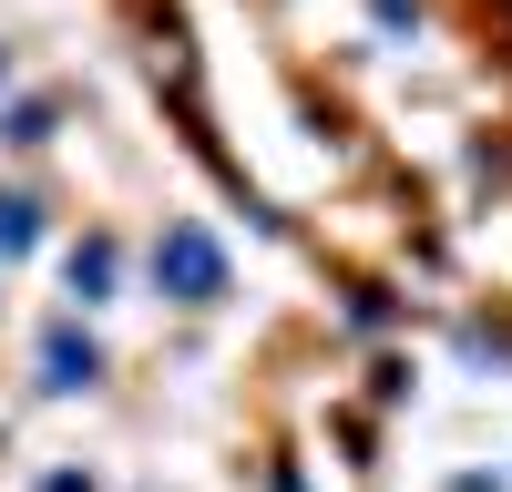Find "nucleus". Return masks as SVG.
<instances>
[{
    "label": "nucleus",
    "instance_id": "1",
    "mask_svg": "<svg viewBox=\"0 0 512 492\" xmlns=\"http://www.w3.org/2000/svg\"><path fill=\"white\" fill-rule=\"evenodd\" d=\"M154 287H164L175 308H205V298L226 287V246L205 236V226H175V236L154 246Z\"/></svg>",
    "mask_w": 512,
    "mask_h": 492
},
{
    "label": "nucleus",
    "instance_id": "2",
    "mask_svg": "<svg viewBox=\"0 0 512 492\" xmlns=\"http://www.w3.org/2000/svg\"><path fill=\"white\" fill-rule=\"evenodd\" d=\"M103 380V349L82 328H41V390H93Z\"/></svg>",
    "mask_w": 512,
    "mask_h": 492
},
{
    "label": "nucleus",
    "instance_id": "3",
    "mask_svg": "<svg viewBox=\"0 0 512 492\" xmlns=\"http://www.w3.org/2000/svg\"><path fill=\"white\" fill-rule=\"evenodd\" d=\"M41 216H52V205H41V185H0V267H11V257H31Z\"/></svg>",
    "mask_w": 512,
    "mask_h": 492
},
{
    "label": "nucleus",
    "instance_id": "4",
    "mask_svg": "<svg viewBox=\"0 0 512 492\" xmlns=\"http://www.w3.org/2000/svg\"><path fill=\"white\" fill-rule=\"evenodd\" d=\"M62 287H72V298H113V246H103V236H82L72 257H62Z\"/></svg>",
    "mask_w": 512,
    "mask_h": 492
},
{
    "label": "nucleus",
    "instance_id": "5",
    "mask_svg": "<svg viewBox=\"0 0 512 492\" xmlns=\"http://www.w3.org/2000/svg\"><path fill=\"white\" fill-rule=\"evenodd\" d=\"M41 492H93V472H52V482H41Z\"/></svg>",
    "mask_w": 512,
    "mask_h": 492
},
{
    "label": "nucleus",
    "instance_id": "6",
    "mask_svg": "<svg viewBox=\"0 0 512 492\" xmlns=\"http://www.w3.org/2000/svg\"><path fill=\"white\" fill-rule=\"evenodd\" d=\"M0 82H11V52H0Z\"/></svg>",
    "mask_w": 512,
    "mask_h": 492
}]
</instances>
